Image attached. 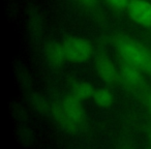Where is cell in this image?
<instances>
[{"instance_id": "obj_1", "label": "cell", "mask_w": 151, "mask_h": 149, "mask_svg": "<svg viewBox=\"0 0 151 149\" xmlns=\"http://www.w3.org/2000/svg\"><path fill=\"white\" fill-rule=\"evenodd\" d=\"M110 40L122 60L151 76V52L144 45L122 33L113 34Z\"/></svg>"}, {"instance_id": "obj_2", "label": "cell", "mask_w": 151, "mask_h": 149, "mask_svg": "<svg viewBox=\"0 0 151 149\" xmlns=\"http://www.w3.org/2000/svg\"><path fill=\"white\" fill-rule=\"evenodd\" d=\"M66 59L71 62L82 63L91 57L93 49L88 40L78 36H68L62 42Z\"/></svg>"}, {"instance_id": "obj_3", "label": "cell", "mask_w": 151, "mask_h": 149, "mask_svg": "<svg viewBox=\"0 0 151 149\" xmlns=\"http://www.w3.org/2000/svg\"><path fill=\"white\" fill-rule=\"evenodd\" d=\"M94 67L97 76L108 85H115L120 81L119 73L114 62L105 53L101 52L95 56Z\"/></svg>"}, {"instance_id": "obj_4", "label": "cell", "mask_w": 151, "mask_h": 149, "mask_svg": "<svg viewBox=\"0 0 151 149\" xmlns=\"http://www.w3.org/2000/svg\"><path fill=\"white\" fill-rule=\"evenodd\" d=\"M126 9L134 23L144 28H151V3L149 1L130 0Z\"/></svg>"}, {"instance_id": "obj_5", "label": "cell", "mask_w": 151, "mask_h": 149, "mask_svg": "<svg viewBox=\"0 0 151 149\" xmlns=\"http://www.w3.org/2000/svg\"><path fill=\"white\" fill-rule=\"evenodd\" d=\"M119 77L124 86L130 90H140L145 85L142 71L124 60L120 62Z\"/></svg>"}, {"instance_id": "obj_6", "label": "cell", "mask_w": 151, "mask_h": 149, "mask_svg": "<svg viewBox=\"0 0 151 149\" xmlns=\"http://www.w3.org/2000/svg\"><path fill=\"white\" fill-rule=\"evenodd\" d=\"M60 103L69 119L80 126V128L86 123V113L82 105V101L73 94H69L66 95Z\"/></svg>"}, {"instance_id": "obj_7", "label": "cell", "mask_w": 151, "mask_h": 149, "mask_svg": "<svg viewBox=\"0 0 151 149\" xmlns=\"http://www.w3.org/2000/svg\"><path fill=\"white\" fill-rule=\"evenodd\" d=\"M45 58L48 64L52 67H61L65 60H67L63 45L56 42H48L45 47Z\"/></svg>"}, {"instance_id": "obj_8", "label": "cell", "mask_w": 151, "mask_h": 149, "mask_svg": "<svg viewBox=\"0 0 151 149\" xmlns=\"http://www.w3.org/2000/svg\"><path fill=\"white\" fill-rule=\"evenodd\" d=\"M51 114L53 118L56 121L57 124H59L61 128L67 132L68 134H77L80 130V126L77 125L75 122H73L66 115V113L63 110V107L61 103H55L51 106Z\"/></svg>"}, {"instance_id": "obj_9", "label": "cell", "mask_w": 151, "mask_h": 149, "mask_svg": "<svg viewBox=\"0 0 151 149\" xmlns=\"http://www.w3.org/2000/svg\"><path fill=\"white\" fill-rule=\"evenodd\" d=\"M69 88H70V94H73V96L82 101L92 97L95 91V89L89 82L79 80L70 81Z\"/></svg>"}, {"instance_id": "obj_10", "label": "cell", "mask_w": 151, "mask_h": 149, "mask_svg": "<svg viewBox=\"0 0 151 149\" xmlns=\"http://www.w3.org/2000/svg\"><path fill=\"white\" fill-rule=\"evenodd\" d=\"M29 29L32 38L34 40H40L42 35V20L36 9H31L29 14Z\"/></svg>"}, {"instance_id": "obj_11", "label": "cell", "mask_w": 151, "mask_h": 149, "mask_svg": "<svg viewBox=\"0 0 151 149\" xmlns=\"http://www.w3.org/2000/svg\"><path fill=\"white\" fill-rule=\"evenodd\" d=\"M92 99L95 105L103 109L111 107V105L113 104V94L108 88L95 89Z\"/></svg>"}, {"instance_id": "obj_12", "label": "cell", "mask_w": 151, "mask_h": 149, "mask_svg": "<svg viewBox=\"0 0 151 149\" xmlns=\"http://www.w3.org/2000/svg\"><path fill=\"white\" fill-rule=\"evenodd\" d=\"M29 101L31 103L32 107L40 114H48L51 112V107L49 106L48 101L45 99L44 96H42L38 93H32L29 97Z\"/></svg>"}, {"instance_id": "obj_13", "label": "cell", "mask_w": 151, "mask_h": 149, "mask_svg": "<svg viewBox=\"0 0 151 149\" xmlns=\"http://www.w3.org/2000/svg\"><path fill=\"white\" fill-rule=\"evenodd\" d=\"M130 0H105V2L107 3L109 6H111L115 11H123V9H127L128 3Z\"/></svg>"}, {"instance_id": "obj_14", "label": "cell", "mask_w": 151, "mask_h": 149, "mask_svg": "<svg viewBox=\"0 0 151 149\" xmlns=\"http://www.w3.org/2000/svg\"><path fill=\"white\" fill-rule=\"evenodd\" d=\"M81 6L85 7L88 11L95 13L99 6V0H76Z\"/></svg>"}, {"instance_id": "obj_15", "label": "cell", "mask_w": 151, "mask_h": 149, "mask_svg": "<svg viewBox=\"0 0 151 149\" xmlns=\"http://www.w3.org/2000/svg\"><path fill=\"white\" fill-rule=\"evenodd\" d=\"M143 103H144L145 108L147 109V111L151 114V89L147 90L143 95Z\"/></svg>"}, {"instance_id": "obj_16", "label": "cell", "mask_w": 151, "mask_h": 149, "mask_svg": "<svg viewBox=\"0 0 151 149\" xmlns=\"http://www.w3.org/2000/svg\"><path fill=\"white\" fill-rule=\"evenodd\" d=\"M148 138H149V141H150V143H151V128L148 132Z\"/></svg>"}, {"instance_id": "obj_17", "label": "cell", "mask_w": 151, "mask_h": 149, "mask_svg": "<svg viewBox=\"0 0 151 149\" xmlns=\"http://www.w3.org/2000/svg\"><path fill=\"white\" fill-rule=\"evenodd\" d=\"M121 149H129V148H127V147H123V148H121Z\"/></svg>"}]
</instances>
